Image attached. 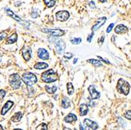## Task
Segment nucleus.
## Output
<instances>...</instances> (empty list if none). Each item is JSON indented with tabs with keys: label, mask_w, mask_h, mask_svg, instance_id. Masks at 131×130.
<instances>
[{
	"label": "nucleus",
	"mask_w": 131,
	"mask_h": 130,
	"mask_svg": "<svg viewBox=\"0 0 131 130\" xmlns=\"http://www.w3.org/2000/svg\"><path fill=\"white\" fill-rule=\"evenodd\" d=\"M41 78H42V82H46V83H51L53 82H56L58 79V76L55 71L53 69H50L43 73L42 74Z\"/></svg>",
	"instance_id": "f257e3e1"
},
{
	"label": "nucleus",
	"mask_w": 131,
	"mask_h": 130,
	"mask_svg": "<svg viewBox=\"0 0 131 130\" xmlns=\"http://www.w3.org/2000/svg\"><path fill=\"white\" fill-rule=\"evenodd\" d=\"M22 80L28 87L32 86L38 82V79H37L36 75L34 74L33 73H31V72L24 73L22 75Z\"/></svg>",
	"instance_id": "f03ea898"
},
{
	"label": "nucleus",
	"mask_w": 131,
	"mask_h": 130,
	"mask_svg": "<svg viewBox=\"0 0 131 130\" xmlns=\"http://www.w3.org/2000/svg\"><path fill=\"white\" fill-rule=\"evenodd\" d=\"M129 83L125 81L124 79H120L118 82L117 84V90L118 92H119L120 93H123L124 95H128L129 92Z\"/></svg>",
	"instance_id": "7ed1b4c3"
},
{
	"label": "nucleus",
	"mask_w": 131,
	"mask_h": 130,
	"mask_svg": "<svg viewBox=\"0 0 131 130\" xmlns=\"http://www.w3.org/2000/svg\"><path fill=\"white\" fill-rule=\"evenodd\" d=\"M9 85L14 89H17L21 85V79L18 74H13L9 76Z\"/></svg>",
	"instance_id": "20e7f679"
},
{
	"label": "nucleus",
	"mask_w": 131,
	"mask_h": 130,
	"mask_svg": "<svg viewBox=\"0 0 131 130\" xmlns=\"http://www.w3.org/2000/svg\"><path fill=\"white\" fill-rule=\"evenodd\" d=\"M42 32L44 33H50L51 35L54 36V37H61L62 35H64V31L63 30L61 29H42Z\"/></svg>",
	"instance_id": "39448f33"
},
{
	"label": "nucleus",
	"mask_w": 131,
	"mask_h": 130,
	"mask_svg": "<svg viewBox=\"0 0 131 130\" xmlns=\"http://www.w3.org/2000/svg\"><path fill=\"white\" fill-rule=\"evenodd\" d=\"M69 13L65 10H61V11H58L56 14V19L59 21H66L69 18Z\"/></svg>",
	"instance_id": "423d86ee"
},
{
	"label": "nucleus",
	"mask_w": 131,
	"mask_h": 130,
	"mask_svg": "<svg viewBox=\"0 0 131 130\" xmlns=\"http://www.w3.org/2000/svg\"><path fill=\"white\" fill-rule=\"evenodd\" d=\"M84 125L86 130H96L98 125L96 122L91 121L90 119H84Z\"/></svg>",
	"instance_id": "0eeeda50"
},
{
	"label": "nucleus",
	"mask_w": 131,
	"mask_h": 130,
	"mask_svg": "<svg viewBox=\"0 0 131 130\" xmlns=\"http://www.w3.org/2000/svg\"><path fill=\"white\" fill-rule=\"evenodd\" d=\"M38 57L39 58H40L41 60H47L50 59V55H49V53L47 52L46 49H43V48H39L38 49Z\"/></svg>",
	"instance_id": "6e6552de"
},
{
	"label": "nucleus",
	"mask_w": 131,
	"mask_h": 130,
	"mask_svg": "<svg viewBox=\"0 0 131 130\" xmlns=\"http://www.w3.org/2000/svg\"><path fill=\"white\" fill-rule=\"evenodd\" d=\"M88 91H89V93L90 94V96H91L92 100H97V99L100 98L101 94H100V93H98L96 90L94 85H90L89 88H88Z\"/></svg>",
	"instance_id": "1a4fd4ad"
},
{
	"label": "nucleus",
	"mask_w": 131,
	"mask_h": 130,
	"mask_svg": "<svg viewBox=\"0 0 131 130\" xmlns=\"http://www.w3.org/2000/svg\"><path fill=\"white\" fill-rule=\"evenodd\" d=\"M55 48L58 54L64 53L65 50V43L63 40H57L55 44Z\"/></svg>",
	"instance_id": "9d476101"
},
{
	"label": "nucleus",
	"mask_w": 131,
	"mask_h": 130,
	"mask_svg": "<svg viewBox=\"0 0 131 130\" xmlns=\"http://www.w3.org/2000/svg\"><path fill=\"white\" fill-rule=\"evenodd\" d=\"M22 56L26 61H29L31 57V49L30 47H24L21 49Z\"/></svg>",
	"instance_id": "9b49d317"
},
{
	"label": "nucleus",
	"mask_w": 131,
	"mask_h": 130,
	"mask_svg": "<svg viewBox=\"0 0 131 130\" xmlns=\"http://www.w3.org/2000/svg\"><path fill=\"white\" fill-rule=\"evenodd\" d=\"M107 18L106 17H100L99 19L97 20V21L95 23V24L92 27V31H97L99 29L102 25H104V24L105 23Z\"/></svg>",
	"instance_id": "f8f14e48"
},
{
	"label": "nucleus",
	"mask_w": 131,
	"mask_h": 130,
	"mask_svg": "<svg viewBox=\"0 0 131 130\" xmlns=\"http://www.w3.org/2000/svg\"><path fill=\"white\" fill-rule=\"evenodd\" d=\"M13 105H14V102L10 101V100H8L5 103V105L3 106V109L1 111V114L2 115H5L8 112V111H9L10 108L13 107Z\"/></svg>",
	"instance_id": "ddd939ff"
},
{
	"label": "nucleus",
	"mask_w": 131,
	"mask_h": 130,
	"mask_svg": "<svg viewBox=\"0 0 131 130\" xmlns=\"http://www.w3.org/2000/svg\"><path fill=\"white\" fill-rule=\"evenodd\" d=\"M127 31V28L123 24H118L115 28V32L116 34H124Z\"/></svg>",
	"instance_id": "4468645a"
},
{
	"label": "nucleus",
	"mask_w": 131,
	"mask_h": 130,
	"mask_svg": "<svg viewBox=\"0 0 131 130\" xmlns=\"http://www.w3.org/2000/svg\"><path fill=\"white\" fill-rule=\"evenodd\" d=\"M64 120L65 122H67V123H72L73 122L77 121V117H76L75 114L71 113V114H68L66 117H65Z\"/></svg>",
	"instance_id": "2eb2a0df"
},
{
	"label": "nucleus",
	"mask_w": 131,
	"mask_h": 130,
	"mask_svg": "<svg viewBox=\"0 0 131 130\" xmlns=\"http://www.w3.org/2000/svg\"><path fill=\"white\" fill-rule=\"evenodd\" d=\"M6 14L8 15V16H9L10 17H12V18H14L15 20H17V21H19V22H21V19L17 16V15H16L12 10H10L9 9H6Z\"/></svg>",
	"instance_id": "dca6fc26"
},
{
	"label": "nucleus",
	"mask_w": 131,
	"mask_h": 130,
	"mask_svg": "<svg viewBox=\"0 0 131 130\" xmlns=\"http://www.w3.org/2000/svg\"><path fill=\"white\" fill-rule=\"evenodd\" d=\"M88 113V106L85 103H82L79 107V114L81 116H85Z\"/></svg>",
	"instance_id": "f3484780"
},
{
	"label": "nucleus",
	"mask_w": 131,
	"mask_h": 130,
	"mask_svg": "<svg viewBox=\"0 0 131 130\" xmlns=\"http://www.w3.org/2000/svg\"><path fill=\"white\" fill-rule=\"evenodd\" d=\"M49 67V65L46 63L43 62H39L35 64V69H39V70H42V69H46Z\"/></svg>",
	"instance_id": "a211bd4d"
},
{
	"label": "nucleus",
	"mask_w": 131,
	"mask_h": 130,
	"mask_svg": "<svg viewBox=\"0 0 131 130\" xmlns=\"http://www.w3.org/2000/svg\"><path fill=\"white\" fill-rule=\"evenodd\" d=\"M17 35L14 33L7 38L6 42H7V44H13V43L17 42Z\"/></svg>",
	"instance_id": "6ab92c4d"
},
{
	"label": "nucleus",
	"mask_w": 131,
	"mask_h": 130,
	"mask_svg": "<svg viewBox=\"0 0 131 130\" xmlns=\"http://www.w3.org/2000/svg\"><path fill=\"white\" fill-rule=\"evenodd\" d=\"M45 89H46V91L50 94H53L57 89L56 85H46Z\"/></svg>",
	"instance_id": "aec40b11"
},
{
	"label": "nucleus",
	"mask_w": 131,
	"mask_h": 130,
	"mask_svg": "<svg viewBox=\"0 0 131 130\" xmlns=\"http://www.w3.org/2000/svg\"><path fill=\"white\" fill-rule=\"evenodd\" d=\"M70 104H71V102L69 100V99L68 98V97L64 96L62 101H61V106L63 108H68L70 107Z\"/></svg>",
	"instance_id": "412c9836"
},
{
	"label": "nucleus",
	"mask_w": 131,
	"mask_h": 130,
	"mask_svg": "<svg viewBox=\"0 0 131 130\" xmlns=\"http://www.w3.org/2000/svg\"><path fill=\"white\" fill-rule=\"evenodd\" d=\"M21 118H22V113H21V112H17V113L13 116V118H12L11 120H12V122H18L20 121Z\"/></svg>",
	"instance_id": "4be33fe9"
},
{
	"label": "nucleus",
	"mask_w": 131,
	"mask_h": 130,
	"mask_svg": "<svg viewBox=\"0 0 131 130\" xmlns=\"http://www.w3.org/2000/svg\"><path fill=\"white\" fill-rule=\"evenodd\" d=\"M44 3L46 4V6L49 8H51L53 6H55L56 3H57V0H44Z\"/></svg>",
	"instance_id": "5701e85b"
},
{
	"label": "nucleus",
	"mask_w": 131,
	"mask_h": 130,
	"mask_svg": "<svg viewBox=\"0 0 131 130\" xmlns=\"http://www.w3.org/2000/svg\"><path fill=\"white\" fill-rule=\"evenodd\" d=\"M89 63H92L93 65H94L95 67H102V63L100 60H93V59H90L87 60Z\"/></svg>",
	"instance_id": "b1692460"
},
{
	"label": "nucleus",
	"mask_w": 131,
	"mask_h": 130,
	"mask_svg": "<svg viewBox=\"0 0 131 130\" xmlns=\"http://www.w3.org/2000/svg\"><path fill=\"white\" fill-rule=\"evenodd\" d=\"M67 89L68 95H72L74 93V86L71 82H68L67 84Z\"/></svg>",
	"instance_id": "393cba45"
},
{
	"label": "nucleus",
	"mask_w": 131,
	"mask_h": 130,
	"mask_svg": "<svg viewBox=\"0 0 131 130\" xmlns=\"http://www.w3.org/2000/svg\"><path fill=\"white\" fill-rule=\"evenodd\" d=\"M71 42H72V44H74V45H78V44H79V43H81L82 38H75L72 39Z\"/></svg>",
	"instance_id": "a878e982"
},
{
	"label": "nucleus",
	"mask_w": 131,
	"mask_h": 130,
	"mask_svg": "<svg viewBox=\"0 0 131 130\" xmlns=\"http://www.w3.org/2000/svg\"><path fill=\"white\" fill-rule=\"evenodd\" d=\"M124 116L126 119H128V120H131V111H127L125 113Z\"/></svg>",
	"instance_id": "bb28decb"
},
{
	"label": "nucleus",
	"mask_w": 131,
	"mask_h": 130,
	"mask_svg": "<svg viewBox=\"0 0 131 130\" xmlns=\"http://www.w3.org/2000/svg\"><path fill=\"white\" fill-rule=\"evenodd\" d=\"M6 92L5 90H3V89L0 90V100L4 98V96H6Z\"/></svg>",
	"instance_id": "cd10ccee"
},
{
	"label": "nucleus",
	"mask_w": 131,
	"mask_h": 130,
	"mask_svg": "<svg viewBox=\"0 0 131 130\" xmlns=\"http://www.w3.org/2000/svg\"><path fill=\"white\" fill-rule=\"evenodd\" d=\"M38 17H39V14L37 13V11H35V9H34L33 11H32V13H31V17L36 18Z\"/></svg>",
	"instance_id": "c85d7f7f"
},
{
	"label": "nucleus",
	"mask_w": 131,
	"mask_h": 130,
	"mask_svg": "<svg viewBox=\"0 0 131 130\" xmlns=\"http://www.w3.org/2000/svg\"><path fill=\"white\" fill-rule=\"evenodd\" d=\"M72 57H73V55L71 53H66L64 54V57L66 59H71V58H72Z\"/></svg>",
	"instance_id": "c756f323"
},
{
	"label": "nucleus",
	"mask_w": 131,
	"mask_h": 130,
	"mask_svg": "<svg viewBox=\"0 0 131 130\" xmlns=\"http://www.w3.org/2000/svg\"><path fill=\"white\" fill-rule=\"evenodd\" d=\"M6 32H1L0 33V41H2V40H3L6 37Z\"/></svg>",
	"instance_id": "7c9ffc66"
},
{
	"label": "nucleus",
	"mask_w": 131,
	"mask_h": 130,
	"mask_svg": "<svg viewBox=\"0 0 131 130\" xmlns=\"http://www.w3.org/2000/svg\"><path fill=\"white\" fill-rule=\"evenodd\" d=\"M114 25H115V24H114V23H112V24H111L110 25L108 26V29H107V33H109V32H111V31L112 30V28H113Z\"/></svg>",
	"instance_id": "2f4dec72"
},
{
	"label": "nucleus",
	"mask_w": 131,
	"mask_h": 130,
	"mask_svg": "<svg viewBox=\"0 0 131 130\" xmlns=\"http://www.w3.org/2000/svg\"><path fill=\"white\" fill-rule=\"evenodd\" d=\"M93 35H94V33H93V32H92V33L88 37H87V42H91V40H92Z\"/></svg>",
	"instance_id": "473e14b6"
},
{
	"label": "nucleus",
	"mask_w": 131,
	"mask_h": 130,
	"mask_svg": "<svg viewBox=\"0 0 131 130\" xmlns=\"http://www.w3.org/2000/svg\"><path fill=\"white\" fill-rule=\"evenodd\" d=\"M90 6L92 8V9H93V8H95V3H94V2L93 1H91V2H90Z\"/></svg>",
	"instance_id": "72a5a7b5"
},
{
	"label": "nucleus",
	"mask_w": 131,
	"mask_h": 130,
	"mask_svg": "<svg viewBox=\"0 0 131 130\" xmlns=\"http://www.w3.org/2000/svg\"><path fill=\"white\" fill-rule=\"evenodd\" d=\"M99 57V59H100V60H103L104 63H108V64H110V62H109L108 60H104V59H103V58H102V57Z\"/></svg>",
	"instance_id": "f704fd0d"
},
{
	"label": "nucleus",
	"mask_w": 131,
	"mask_h": 130,
	"mask_svg": "<svg viewBox=\"0 0 131 130\" xmlns=\"http://www.w3.org/2000/svg\"><path fill=\"white\" fill-rule=\"evenodd\" d=\"M104 35H103L100 39H99V44H102L104 42Z\"/></svg>",
	"instance_id": "c9c22d12"
},
{
	"label": "nucleus",
	"mask_w": 131,
	"mask_h": 130,
	"mask_svg": "<svg viewBox=\"0 0 131 130\" xmlns=\"http://www.w3.org/2000/svg\"><path fill=\"white\" fill-rule=\"evenodd\" d=\"M42 130H47V125H46V124H42Z\"/></svg>",
	"instance_id": "e433bc0d"
},
{
	"label": "nucleus",
	"mask_w": 131,
	"mask_h": 130,
	"mask_svg": "<svg viewBox=\"0 0 131 130\" xmlns=\"http://www.w3.org/2000/svg\"><path fill=\"white\" fill-rule=\"evenodd\" d=\"M79 128H80V130H84V128H83V126L80 124L79 125Z\"/></svg>",
	"instance_id": "4c0bfd02"
},
{
	"label": "nucleus",
	"mask_w": 131,
	"mask_h": 130,
	"mask_svg": "<svg viewBox=\"0 0 131 130\" xmlns=\"http://www.w3.org/2000/svg\"><path fill=\"white\" fill-rule=\"evenodd\" d=\"M98 1H100L101 3H104V2H106V0H98Z\"/></svg>",
	"instance_id": "58836bf2"
},
{
	"label": "nucleus",
	"mask_w": 131,
	"mask_h": 130,
	"mask_svg": "<svg viewBox=\"0 0 131 130\" xmlns=\"http://www.w3.org/2000/svg\"><path fill=\"white\" fill-rule=\"evenodd\" d=\"M76 62H77V59H75V60L73 61V63H75Z\"/></svg>",
	"instance_id": "ea45409f"
},
{
	"label": "nucleus",
	"mask_w": 131,
	"mask_h": 130,
	"mask_svg": "<svg viewBox=\"0 0 131 130\" xmlns=\"http://www.w3.org/2000/svg\"><path fill=\"white\" fill-rule=\"evenodd\" d=\"M0 130H3V127H2L1 125H0Z\"/></svg>",
	"instance_id": "a19ab883"
},
{
	"label": "nucleus",
	"mask_w": 131,
	"mask_h": 130,
	"mask_svg": "<svg viewBox=\"0 0 131 130\" xmlns=\"http://www.w3.org/2000/svg\"><path fill=\"white\" fill-rule=\"evenodd\" d=\"M64 130H71L70 128H64Z\"/></svg>",
	"instance_id": "79ce46f5"
},
{
	"label": "nucleus",
	"mask_w": 131,
	"mask_h": 130,
	"mask_svg": "<svg viewBox=\"0 0 131 130\" xmlns=\"http://www.w3.org/2000/svg\"><path fill=\"white\" fill-rule=\"evenodd\" d=\"M14 130H22V129H20V128H15Z\"/></svg>",
	"instance_id": "37998d69"
},
{
	"label": "nucleus",
	"mask_w": 131,
	"mask_h": 130,
	"mask_svg": "<svg viewBox=\"0 0 131 130\" xmlns=\"http://www.w3.org/2000/svg\"><path fill=\"white\" fill-rule=\"evenodd\" d=\"M0 61H1V57H0Z\"/></svg>",
	"instance_id": "c03bdc74"
}]
</instances>
